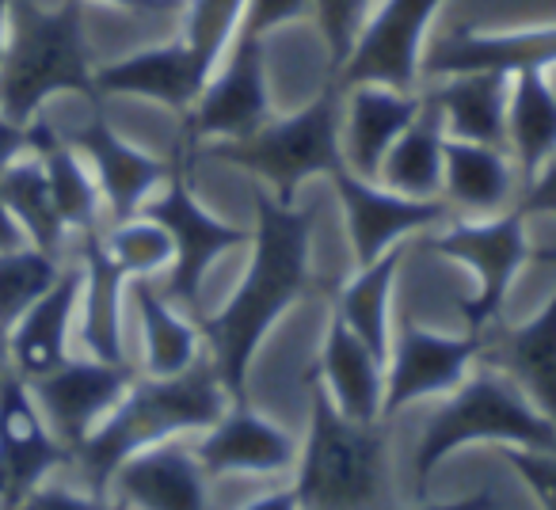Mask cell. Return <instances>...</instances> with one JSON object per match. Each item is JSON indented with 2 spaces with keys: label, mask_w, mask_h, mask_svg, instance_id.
Returning a JSON list of instances; mask_svg holds the SVG:
<instances>
[{
  "label": "cell",
  "mask_w": 556,
  "mask_h": 510,
  "mask_svg": "<svg viewBox=\"0 0 556 510\" xmlns=\"http://www.w3.org/2000/svg\"><path fill=\"white\" fill-rule=\"evenodd\" d=\"M313 247V214L270 199L267 187L255 191V229H252V259L229 294V302L210 317L199 320L202 343L222 378L232 404L248 400V370L260 355L263 340L278 324L282 313L294 309L302 297L320 286L309 264Z\"/></svg>",
  "instance_id": "cell-1"
},
{
  "label": "cell",
  "mask_w": 556,
  "mask_h": 510,
  "mask_svg": "<svg viewBox=\"0 0 556 510\" xmlns=\"http://www.w3.org/2000/svg\"><path fill=\"white\" fill-rule=\"evenodd\" d=\"M222 378H217L210 355H202L191 370L176 378H134L123 400L111 408V416L73 449V469L85 476L88 492L108 495L115 469L138 449L156 442L179 438L187 431H206L229 408Z\"/></svg>",
  "instance_id": "cell-2"
},
{
  "label": "cell",
  "mask_w": 556,
  "mask_h": 510,
  "mask_svg": "<svg viewBox=\"0 0 556 510\" xmlns=\"http://www.w3.org/2000/svg\"><path fill=\"white\" fill-rule=\"evenodd\" d=\"M70 92L100 103L80 0H65L58 9L12 0L9 50L0 62V111L12 123L31 126L42 103Z\"/></svg>",
  "instance_id": "cell-3"
},
{
  "label": "cell",
  "mask_w": 556,
  "mask_h": 510,
  "mask_svg": "<svg viewBox=\"0 0 556 510\" xmlns=\"http://www.w3.org/2000/svg\"><path fill=\"white\" fill-rule=\"evenodd\" d=\"M305 388L309 434L294 480L302 510H401L389 487V431L381 419H348L313 378H305Z\"/></svg>",
  "instance_id": "cell-4"
},
{
  "label": "cell",
  "mask_w": 556,
  "mask_h": 510,
  "mask_svg": "<svg viewBox=\"0 0 556 510\" xmlns=\"http://www.w3.org/2000/svg\"><path fill=\"white\" fill-rule=\"evenodd\" d=\"M477 442L518 446L533 454H556V423L541 416L538 404L492 366L477 362L469 378L427 416L416 446V495L427 499L431 476L450 454Z\"/></svg>",
  "instance_id": "cell-5"
},
{
  "label": "cell",
  "mask_w": 556,
  "mask_h": 510,
  "mask_svg": "<svg viewBox=\"0 0 556 510\" xmlns=\"http://www.w3.org/2000/svg\"><path fill=\"white\" fill-rule=\"evenodd\" d=\"M340 115L343 92L328 80L305 107L290 111V115H270L260 130L244 133V138L206 141L194 149V156L232 164V168L260 179L275 202L294 206L305 179H328V171L343 164Z\"/></svg>",
  "instance_id": "cell-6"
},
{
  "label": "cell",
  "mask_w": 556,
  "mask_h": 510,
  "mask_svg": "<svg viewBox=\"0 0 556 510\" xmlns=\"http://www.w3.org/2000/svg\"><path fill=\"white\" fill-rule=\"evenodd\" d=\"M187 161H191V149H187L184 141H176L168 179H164L161 191L141 206V214L161 221L164 229H168L172 244H176V259H172L161 294L168 297L172 305H179L184 313L202 317V286H206L210 267L217 264V255L252 244V232H244L240 225L225 221V217L210 214V209L202 206V199L191 191V183H187Z\"/></svg>",
  "instance_id": "cell-7"
},
{
  "label": "cell",
  "mask_w": 556,
  "mask_h": 510,
  "mask_svg": "<svg viewBox=\"0 0 556 510\" xmlns=\"http://www.w3.org/2000/svg\"><path fill=\"white\" fill-rule=\"evenodd\" d=\"M424 247L477 271V294L457 302V317L465 320L469 332H484L492 320H500L503 302H507L510 286H515L518 271H522L526 264L556 259V252H538V247L530 244L526 217L518 214V209L454 221L442 232L424 237Z\"/></svg>",
  "instance_id": "cell-8"
},
{
  "label": "cell",
  "mask_w": 556,
  "mask_h": 510,
  "mask_svg": "<svg viewBox=\"0 0 556 510\" xmlns=\"http://www.w3.org/2000/svg\"><path fill=\"white\" fill-rule=\"evenodd\" d=\"M260 35H248L237 27L229 50L214 65L206 88L199 92L194 107L184 115V145L199 149L206 141H229L260 130L275 111H270L267 88V50Z\"/></svg>",
  "instance_id": "cell-9"
},
{
  "label": "cell",
  "mask_w": 556,
  "mask_h": 510,
  "mask_svg": "<svg viewBox=\"0 0 556 510\" xmlns=\"http://www.w3.org/2000/svg\"><path fill=\"white\" fill-rule=\"evenodd\" d=\"M442 4L446 0H378L348 62L332 73V85H386L396 92H419L427 35Z\"/></svg>",
  "instance_id": "cell-10"
},
{
  "label": "cell",
  "mask_w": 556,
  "mask_h": 510,
  "mask_svg": "<svg viewBox=\"0 0 556 510\" xmlns=\"http://www.w3.org/2000/svg\"><path fill=\"white\" fill-rule=\"evenodd\" d=\"M480 362V332L442 335L419 320H401L389 340L386 358V400L381 419H393L401 408L431 396H450L469 370Z\"/></svg>",
  "instance_id": "cell-11"
},
{
  "label": "cell",
  "mask_w": 556,
  "mask_h": 510,
  "mask_svg": "<svg viewBox=\"0 0 556 510\" xmlns=\"http://www.w3.org/2000/svg\"><path fill=\"white\" fill-rule=\"evenodd\" d=\"M328 183L336 187V199L343 206V225H348L351 255H355L358 267L374 264L378 255L396 247L404 237H416V232L442 225L450 214L446 202L396 194L389 187H381L378 179L351 171L348 164L328 171Z\"/></svg>",
  "instance_id": "cell-12"
},
{
  "label": "cell",
  "mask_w": 556,
  "mask_h": 510,
  "mask_svg": "<svg viewBox=\"0 0 556 510\" xmlns=\"http://www.w3.org/2000/svg\"><path fill=\"white\" fill-rule=\"evenodd\" d=\"M134 366L130 362H103L92 355H70L58 370L42 373V378L27 381L35 404L47 416L50 431L77 449L103 419L111 416L126 388L134 385Z\"/></svg>",
  "instance_id": "cell-13"
},
{
  "label": "cell",
  "mask_w": 556,
  "mask_h": 510,
  "mask_svg": "<svg viewBox=\"0 0 556 510\" xmlns=\"http://www.w3.org/2000/svg\"><path fill=\"white\" fill-rule=\"evenodd\" d=\"M65 138H70V145L77 149L88 161V168H92L111 225L141 214V206L161 191V183L172 171V161H161V156L146 153V149H138L134 141H126L123 133L103 118L100 103H96L92 118H88L85 126H77L73 133H65Z\"/></svg>",
  "instance_id": "cell-14"
},
{
  "label": "cell",
  "mask_w": 556,
  "mask_h": 510,
  "mask_svg": "<svg viewBox=\"0 0 556 510\" xmlns=\"http://www.w3.org/2000/svg\"><path fill=\"white\" fill-rule=\"evenodd\" d=\"M556 65V24L515 27V31H484V27H450L427 47L424 77H454V73H548Z\"/></svg>",
  "instance_id": "cell-15"
},
{
  "label": "cell",
  "mask_w": 556,
  "mask_h": 510,
  "mask_svg": "<svg viewBox=\"0 0 556 510\" xmlns=\"http://www.w3.org/2000/svg\"><path fill=\"white\" fill-rule=\"evenodd\" d=\"M73 464V449L50 431L24 378L0 388V476H4V510L47 484L50 472Z\"/></svg>",
  "instance_id": "cell-16"
},
{
  "label": "cell",
  "mask_w": 556,
  "mask_h": 510,
  "mask_svg": "<svg viewBox=\"0 0 556 510\" xmlns=\"http://www.w3.org/2000/svg\"><path fill=\"white\" fill-rule=\"evenodd\" d=\"M298 454H302V446L294 442V434L270 423L248 400L229 404L225 416L214 426H206L202 442L194 446V457L206 469V476H237V472L275 476V472H287L290 464H298Z\"/></svg>",
  "instance_id": "cell-17"
},
{
  "label": "cell",
  "mask_w": 556,
  "mask_h": 510,
  "mask_svg": "<svg viewBox=\"0 0 556 510\" xmlns=\"http://www.w3.org/2000/svg\"><path fill=\"white\" fill-rule=\"evenodd\" d=\"M210 69L191 54L184 39L161 42V47L134 50V54L118 58V62L96 65V92L103 95H138V100H153L161 107L187 115L206 88Z\"/></svg>",
  "instance_id": "cell-18"
},
{
  "label": "cell",
  "mask_w": 556,
  "mask_h": 510,
  "mask_svg": "<svg viewBox=\"0 0 556 510\" xmlns=\"http://www.w3.org/2000/svg\"><path fill=\"white\" fill-rule=\"evenodd\" d=\"M206 469L176 438L130 454L111 476V492L130 510H210Z\"/></svg>",
  "instance_id": "cell-19"
},
{
  "label": "cell",
  "mask_w": 556,
  "mask_h": 510,
  "mask_svg": "<svg viewBox=\"0 0 556 510\" xmlns=\"http://www.w3.org/2000/svg\"><path fill=\"white\" fill-rule=\"evenodd\" d=\"M480 362L507 373L538 404L541 416L556 423V294L533 320H492L480 332Z\"/></svg>",
  "instance_id": "cell-20"
},
{
  "label": "cell",
  "mask_w": 556,
  "mask_h": 510,
  "mask_svg": "<svg viewBox=\"0 0 556 510\" xmlns=\"http://www.w3.org/2000/svg\"><path fill=\"white\" fill-rule=\"evenodd\" d=\"M343 92L340 149L343 164L366 179H378L389 145L424 111V92H396L386 85H351Z\"/></svg>",
  "instance_id": "cell-21"
},
{
  "label": "cell",
  "mask_w": 556,
  "mask_h": 510,
  "mask_svg": "<svg viewBox=\"0 0 556 510\" xmlns=\"http://www.w3.org/2000/svg\"><path fill=\"white\" fill-rule=\"evenodd\" d=\"M80 286H85V271H80V259L73 255L54 286L9 328V350L16 378L35 381L42 373L58 370L73 355L70 340L77 332Z\"/></svg>",
  "instance_id": "cell-22"
},
{
  "label": "cell",
  "mask_w": 556,
  "mask_h": 510,
  "mask_svg": "<svg viewBox=\"0 0 556 510\" xmlns=\"http://www.w3.org/2000/svg\"><path fill=\"white\" fill-rule=\"evenodd\" d=\"M305 378L320 381L328 400L358 423L381 419V400H386V362L343 324L340 317H328V332L320 343L317 362L305 370Z\"/></svg>",
  "instance_id": "cell-23"
},
{
  "label": "cell",
  "mask_w": 556,
  "mask_h": 510,
  "mask_svg": "<svg viewBox=\"0 0 556 510\" xmlns=\"http://www.w3.org/2000/svg\"><path fill=\"white\" fill-rule=\"evenodd\" d=\"M100 232L77 237V259L80 271H85V286H80L77 305V340L85 347V355L103 358V362H126L123 297L130 279L118 271V264L108 255Z\"/></svg>",
  "instance_id": "cell-24"
},
{
  "label": "cell",
  "mask_w": 556,
  "mask_h": 510,
  "mask_svg": "<svg viewBox=\"0 0 556 510\" xmlns=\"http://www.w3.org/2000/svg\"><path fill=\"white\" fill-rule=\"evenodd\" d=\"M424 100L439 111L446 138L484 141V145H507V73H454L434 77Z\"/></svg>",
  "instance_id": "cell-25"
},
{
  "label": "cell",
  "mask_w": 556,
  "mask_h": 510,
  "mask_svg": "<svg viewBox=\"0 0 556 510\" xmlns=\"http://www.w3.org/2000/svg\"><path fill=\"white\" fill-rule=\"evenodd\" d=\"M515 161L503 145L446 138L442 149V199L469 217L503 214L515 199Z\"/></svg>",
  "instance_id": "cell-26"
},
{
  "label": "cell",
  "mask_w": 556,
  "mask_h": 510,
  "mask_svg": "<svg viewBox=\"0 0 556 510\" xmlns=\"http://www.w3.org/2000/svg\"><path fill=\"white\" fill-rule=\"evenodd\" d=\"M401 264L404 247L396 244L332 286V317H340L381 362L389 358V340H393V282Z\"/></svg>",
  "instance_id": "cell-27"
},
{
  "label": "cell",
  "mask_w": 556,
  "mask_h": 510,
  "mask_svg": "<svg viewBox=\"0 0 556 510\" xmlns=\"http://www.w3.org/2000/svg\"><path fill=\"white\" fill-rule=\"evenodd\" d=\"M126 294L141 320L149 378H176V373L191 370L202 358L199 320H191V313H179V305H172L161 294V286H153V279H130Z\"/></svg>",
  "instance_id": "cell-28"
},
{
  "label": "cell",
  "mask_w": 556,
  "mask_h": 510,
  "mask_svg": "<svg viewBox=\"0 0 556 510\" xmlns=\"http://www.w3.org/2000/svg\"><path fill=\"white\" fill-rule=\"evenodd\" d=\"M31 149L42 156L47 168L50 191H54L58 214H62L70 237H85V232H100L103 225V194L96 183L88 161L70 145L65 133H58L54 126H47L42 118L31 123Z\"/></svg>",
  "instance_id": "cell-29"
},
{
  "label": "cell",
  "mask_w": 556,
  "mask_h": 510,
  "mask_svg": "<svg viewBox=\"0 0 556 510\" xmlns=\"http://www.w3.org/2000/svg\"><path fill=\"white\" fill-rule=\"evenodd\" d=\"M0 202H4L9 217L16 221V229L24 232L27 244L47 255H58V259H70L73 237L65 229L62 214H58L47 168H42V156L35 149H24L4 168V176H0Z\"/></svg>",
  "instance_id": "cell-30"
},
{
  "label": "cell",
  "mask_w": 556,
  "mask_h": 510,
  "mask_svg": "<svg viewBox=\"0 0 556 510\" xmlns=\"http://www.w3.org/2000/svg\"><path fill=\"white\" fill-rule=\"evenodd\" d=\"M507 149L518 171L533 179L556 153V92L548 73H515L507 100Z\"/></svg>",
  "instance_id": "cell-31"
},
{
  "label": "cell",
  "mask_w": 556,
  "mask_h": 510,
  "mask_svg": "<svg viewBox=\"0 0 556 510\" xmlns=\"http://www.w3.org/2000/svg\"><path fill=\"white\" fill-rule=\"evenodd\" d=\"M442 149H446V126L439 111L424 100V111L389 145L378 183L408 199H442Z\"/></svg>",
  "instance_id": "cell-32"
},
{
  "label": "cell",
  "mask_w": 556,
  "mask_h": 510,
  "mask_svg": "<svg viewBox=\"0 0 556 510\" xmlns=\"http://www.w3.org/2000/svg\"><path fill=\"white\" fill-rule=\"evenodd\" d=\"M70 259L47 255L31 244L0 252V328H12L50 286L58 282Z\"/></svg>",
  "instance_id": "cell-33"
},
{
  "label": "cell",
  "mask_w": 556,
  "mask_h": 510,
  "mask_svg": "<svg viewBox=\"0 0 556 510\" xmlns=\"http://www.w3.org/2000/svg\"><path fill=\"white\" fill-rule=\"evenodd\" d=\"M100 237L126 279H153V275L168 271L172 259H176V244H172L168 229L161 221H153L149 214H134L126 221H115Z\"/></svg>",
  "instance_id": "cell-34"
},
{
  "label": "cell",
  "mask_w": 556,
  "mask_h": 510,
  "mask_svg": "<svg viewBox=\"0 0 556 510\" xmlns=\"http://www.w3.org/2000/svg\"><path fill=\"white\" fill-rule=\"evenodd\" d=\"M248 0H184L179 9V39L191 47V54L214 73L222 54L229 50L232 35H237L240 20H244Z\"/></svg>",
  "instance_id": "cell-35"
},
{
  "label": "cell",
  "mask_w": 556,
  "mask_h": 510,
  "mask_svg": "<svg viewBox=\"0 0 556 510\" xmlns=\"http://www.w3.org/2000/svg\"><path fill=\"white\" fill-rule=\"evenodd\" d=\"M378 0H313V20L320 24V35L328 42V65L332 73L348 62L366 16L374 12Z\"/></svg>",
  "instance_id": "cell-36"
},
{
  "label": "cell",
  "mask_w": 556,
  "mask_h": 510,
  "mask_svg": "<svg viewBox=\"0 0 556 510\" xmlns=\"http://www.w3.org/2000/svg\"><path fill=\"white\" fill-rule=\"evenodd\" d=\"M503 461L530 487L541 510H556V454H533V449L503 446Z\"/></svg>",
  "instance_id": "cell-37"
},
{
  "label": "cell",
  "mask_w": 556,
  "mask_h": 510,
  "mask_svg": "<svg viewBox=\"0 0 556 510\" xmlns=\"http://www.w3.org/2000/svg\"><path fill=\"white\" fill-rule=\"evenodd\" d=\"M12 510H130V507L123 499H115V495H92V492H73V487L39 484Z\"/></svg>",
  "instance_id": "cell-38"
},
{
  "label": "cell",
  "mask_w": 556,
  "mask_h": 510,
  "mask_svg": "<svg viewBox=\"0 0 556 510\" xmlns=\"http://www.w3.org/2000/svg\"><path fill=\"white\" fill-rule=\"evenodd\" d=\"M305 16H313V0H248L240 31L267 39V35H275L278 27H287Z\"/></svg>",
  "instance_id": "cell-39"
},
{
  "label": "cell",
  "mask_w": 556,
  "mask_h": 510,
  "mask_svg": "<svg viewBox=\"0 0 556 510\" xmlns=\"http://www.w3.org/2000/svg\"><path fill=\"white\" fill-rule=\"evenodd\" d=\"M510 209H518L522 217H541V214H556V153L541 164V171L533 179H526L522 199Z\"/></svg>",
  "instance_id": "cell-40"
},
{
  "label": "cell",
  "mask_w": 556,
  "mask_h": 510,
  "mask_svg": "<svg viewBox=\"0 0 556 510\" xmlns=\"http://www.w3.org/2000/svg\"><path fill=\"white\" fill-rule=\"evenodd\" d=\"M96 4H111V9H123V12H134V16H168L176 12L179 16V0H96Z\"/></svg>",
  "instance_id": "cell-41"
},
{
  "label": "cell",
  "mask_w": 556,
  "mask_h": 510,
  "mask_svg": "<svg viewBox=\"0 0 556 510\" xmlns=\"http://www.w3.org/2000/svg\"><path fill=\"white\" fill-rule=\"evenodd\" d=\"M240 510H302V499H298L294 484H290V487H278V492H267V495H260V499L244 502Z\"/></svg>",
  "instance_id": "cell-42"
},
{
  "label": "cell",
  "mask_w": 556,
  "mask_h": 510,
  "mask_svg": "<svg viewBox=\"0 0 556 510\" xmlns=\"http://www.w3.org/2000/svg\"><path fill=\"white\" fill-rule=\"evenodd\" d=\"M16 378V370H12V350H9V328H0V388L9 385V381Z\"/></svg>",
  "instance_id": "cell-43"
},
{
  "label": "cell",
  "mask_w": 556,
  "mask_h": 510,
  "mask_svg": "<svg viewBox=\"0 0 556 510\" xmlns=\"http://www.w3.org/2000/svg\"><path fill=\"white\" fill-rule=\"evenodd\" d=\"M9 12L12 0H0V62H4V50H9Z\"/></svg>",
  "instance_id": "cell-44"
},
{
  "label": "cell",
  "mask_w": 556,
  "mask_h": 510,
  "mask_svg": "<svg viewBox=\"0 0 556 510\" xmlns=\"http://www.w3.org/2000/svg\"><path fill=\"white\" fill-rule=\"evenodd\" d=\"M548 85H553V92H556V65L548 69Z\"/></svg>",
  "instance_id": "cell-45"
},
{
  "label": "cell",
  "mask_w": 556,
  "mask_h": 510,
  "mask_svg": "<svg viewBox=\"0 0 556 510\" xmlns=\"http://www.w3.org/2000/svg\"><path fill=\"white\" fill-rule=\"evenodd\" d=\"M0 510H4V476H0Z\"/></svg>",
  "instance_id": "cell-46"
},
{
  "label": "cell",
  "mask_w": 556,
  "mask_h": 510,
  "mask_svg": "<svg viewBox=\"0 0 556 510\" xmlns=\"http://www.w3.org/2000/svg\"><path fill=\"white\" fill-rule=\"evenodd\" d=\"M179 4H184V0H179Z\"/></svg>",
  "instance_id": "cell-47"
}]
</instances>
